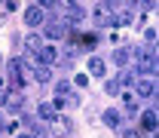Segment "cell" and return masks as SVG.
Masks as SVG:
<instances>
[{
  "instance_id": "10",
  "label": "cell",
  "mask_w": 159,
  "mask_h": 138,
  "mask_svg": "<svg viewBox=\"0 0 159 138\" xmlns=\"http://www.w3.org/2000/svg\"><path fill=\"white\" fill-rule=\"evenodd\" d=\"M89 74H92V77H104V61L92 59V61H89Z\"/></svg>"
},
{
  "instance_id": "11",
  "label": "cell",
  "mask_w": 159,
  "mask_h": 138,
  "mask_svg": "<svg viewBox=\"0 0 159 138\" xmlns=\"http://www.w3.org/2000/svg\"><path fill=\"white\" fill-rule=\"evenodd\" d=\"M25 46H28L31 52H40V49H43V43H40L37 34H28V37H25Z\"/></svg>"
},
{
  "instance_id": "12",
  "label": "cell",
  "mask_w": 159,
  "mask_h": 138,
  "mask_svg": "<svg viewBox=\"0 0 159 138\" xmlns=\"http://www.w3.org/2000/svg\"><path fill=\"white\" fill-rule=\"evenodd\" d=\"M153 92H156L153 80H141V83H138V95H153Z\"/></svg>"
},
{
  "instance_id": "20",
  "label": "cell",
  "mask_w": 159,
  "mask_h": 138,
  "mask_svg": "<svg viewBox=\"0 0 159 138\" xmlns=\"http://www.w3.org/2000/svg\"><path fill=\"white\" fill-rule=\"evenodd\" d=\"M122 138H141V132H135V129H125V132H122Z\"/></svg>"
},
{
  "instance_id": "7",
  "label": "cell",
  "mask_w": 159,
  "mask_h": 138,
  "mask_svg": "<svg viewBox=\"0 0 159 138\" xmlns=\"http://www.w3.org/2000/svg\"><path fill=\"white\" fill-rule=\"evenodd\" d=\"M138 71H141V74H144V71H147V74H156V59H153V55H147V59L141 55V64H138Z\"/></svg>"
},
{
  "instance_id": "9",
  "label": "cell",
  "mask_w": 159,
  "mask_h": 138,
  "mask_svg": "<svg viewBox=\"0 0 159 138\" xmlns=\"http://www.w3.org/2000/svg\"><path fill=\"white\" fill-rule=\"evenodd\" d=\"M34 77H37V83H49L52 74H49V68H46V64H34Z\"/></svg>"
},
{
  "instance_id": "21",
  "label": "cell",
  "mask_w": 159,
  "mask_h": 138,
  "mask_svg": "<svg viewBox=\"0 0 159 138\" xmlns=\"http://www.w3.org/2000/svg\"><path fill=\"white\" fill-rule=\"evenodd\" d=\"M16 138H34V135H28V132H21V135H16Z\"/></svg>"
},
{
  "instance_id": "5",
  "label": "cell",
  "mask_w": 159,
  "mask_h": 138,
  "mask_svg": "<svg viewBox=\"0 0 159 138\" xmlns=\"http://www.w3.org/2000/svg\"><path fill=\"white\" fill-rule=\"evenodd\" d=\"M92 19H95V25H113V16L107 12V6H98L92 12Z\"/></svg>"
},
{
  "instance_id": "13",
  "label": "cell",
  "mask_w": 159,
  "mask_h": 138,
  "mask_svg": "<svg viewBox=\"0 0 159 138\" xmlns=\"http://www.w3.org/2000/svg\"><path fill=\"white\" fill-rule=\"evenodd\" d=\"M55 111H58L55 104H46V101H43V104H40V120H52V117H55Z\"/></svg>"
},
{
  "instance_id": "15",
  "label": "cell",
  "mask_w": 159,
  "mask_h": 138,
  "mask_svg": "<svg viewBox=\"0 0 159 138\" xmlns=\"http://www.w3.org/2000/svg\"><path fill=\"white\" fill-rule=\"evenodd\" d=\"M6 104H9V107H21V104H25V98H21L19 92H6Z\"/></svg>"
},
{
  "instance_id": "6",
  "label": "cell",
  "mask_w": 159,
  "mask_h": 138,
  "mask_svg": "<svg viewBox=\"0 0 159 138\" xmlns=\"http://www.w3.org/2000/svg\"><path fill=\"white\" fill-rule=\"evenodd\" d=\"M37 59H40V64H52V61L58 59V52H55L52 46H43V49L37 52Z\"/></svg>"
},
{
  "instance_id": "14",
  "label": "cell",
  "mask_w": 159,
  "mask_h": 138,
  "mask_svg": "<svg viewBox=\"0 0 159 138\" xmlns=\"http://www.w3.org/2000/svg\"><path fill=\"white\" fill-rule=\"evenodd\" d=\"M104 123H107L110 129H116L119 126V111H104Z\"/></svg>"
},
{
  "instance_id": "4",
  "label": "cell",
  "mask_w": 159,
  "mask_h": 138,
  "mask_svg": "<svg viewBox=\"0 0 159 138\" xmlns=\"http://www.w3.org/2000/svg\"><path fill=\"white\" fill-rule=\"evenodd\" d=\"M46 34H49L52 40H61L64 34H67V25H64V21H49V28H46Z\"/></svg>"
},
{
  "instance_id": "17",
  "label": "cell",
  "mask_w": 159,
  "mask_h": 138,
  "mask_svg": "<svg viewBox=\"0 0 159 138\" xmlns=\"http://www.w3.org/2000/svg\"><path fill=\"white\" fill-rule=\"evenodd\" d=\"M107 95H122V86H119V80H110V83H107Z\"/></svg>"
},
{
  "instance_id": "18",
  "label": "cell",
  "mask_w": 159,
  "mask_h": 138,
  "mask_svg": "<svg viewBox=\"0 0 159 138\" xmlns=\"http://www.w3.org/2000/svg\"><path fill=\"white\" fill-rule=\"evenodd\" d=\"M122 101H125V107H129V111H135V107H138V98H135V95H129V92L122 95Z\"/></svg>"
},
{
  "instance_id": "2",
  "label": "cell",
  "mask_w": 159,
  "mask_h": 138,
  "mask_svg": "<svg viewBox=\"0 0 159 138\" xmlns=\"http://www.w3.org/2000/svg\"><path fill=\"white\" fill-rule=\"evenodd\" d=\"M52 132H55V138L70 135V120L64 117V114H55V117H52Z\"/></svg>"
},
{
  "instance_id": "8",
  "label": "cell",
  "mask_w": 159,
  "mask_h": 138,
  "mask_svg": "<svg viewBox=\"0 0 159 138\" xmlns=\"http://www.w3.org/2000/svg\"><path fill=\"white\" fill-rule=\"evenodd\" d=\"M64 19H67V21H74V25H80V21H83V9H80L77 3H70V6H67V16H64Z\"/></svg>"
},
{
  "instance_id": "19",
  "label": "cell",
  "mask_w": 159,
  "mask_h": 138,
  "mask_svg": "<svg viewBox=\"0 0 159 138\" xmlns=\"http://www.w3.org/2000/svg\"><path fill=\"white\" fill-rule=\"evenodd\" d=\"M74 83H77V86H86V83H89V77H86V74H77V80H74Z\"/></svg>"
},
{
  "instance_id": "3",
  "label": "cell",
  "mask_w": 159,
  "mask_h": 138,
  "mask_svg": "<svg viewBox=\"0 0 159 138\" xmlns=\"http://www.w3.org/2000/svg\"><path fill=\"white\" fill-rule=\"evenodd\" d=\"M43 19H46V16H43V6H28V9H25V21H28L31 28H37Z\"/></svg>"
},
{
  "instance_id": "16",
  "label": "cell",
  "mask_w": 159,
  "mask_h": 138,
  "mask_svg": "<svg viewBox=\"0 0 159 138\" xmlns=\"http://www.w3.org/2000/svg\"><path fill=\"white\" fill-rule=\"evenodd\" d=\"M144 129H147V132H153V129H156V114H153V111H147V114H144Z\"/></svg>"
},
{
  "instance_id": "1",
  "label": "cell",
  "mask_w": 159,
  "mask_h": 138,
  "mask_svg": "<svg viewBox=\"0 0 159 138\" xmlns=\"http://www.w3.org/2000/svg\"><path fill=\"white\" fill-rule=\"evenodd\" d=\"M25 80H28V74H25L21 61H9V86H12V89H21Z\"/></svg>"
}]
</instances>
